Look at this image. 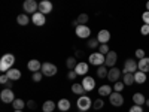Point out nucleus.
<instances>
[{"label":"nucleus","mask_w":149,"mask_h":112,"mask_svg":"<svg viewBox=\"0 0 149 112\" xmlns=\"http://www.w3.org/2000/svg\"><path fill=\"white\" fill-rule=\"evenodd\" d=\"M14 63H15L14 54H5L2 58H0V70H2L3 73H6L9 69H12Z\"/></svg>","instance_id":"1"},{"label":"nucleus","mask_w":149,"mask_h":112,"mask_svg":"<svg viewBox=\"0 0 149 112\" xmlns=\"http://www.w3.org/2000/svg\"><path fill=\"white\" fill-rule=\"evenodd\" d=\"M78 109L79 111H82V112H86L88 109H91L93 108V102H91V99L88 97V96H79V99H78Z\"/></svg>","instance_id":"2"},{"label":"nucleus","mask_w":149,"mask_h":112,"mask_svg":"<svg viewBox=\"0 0 149 112\" xmlns=\"http://www.w3.org/2000/svg\"><path fill=\"white\" fill-rule=\"evenodd\" d=\"M139 70V63L136 61L134 58H128L125 60L124 63V69H122V73H136Z\"/></svg>","instance_id":"3"},{"label":"nucleus","mask_w":149,"mask_h":112,"mask_svg":"<svg viewBox=\"0 0 149 112\" xmlns=\"http://www.w3.org/2000/svg\"><path fill=\"white\" fill-rule=\"evenodd\" d=\"M22 9L26 10V14H36L39 10V3L36 0H24Z\"/></svg>","instance_id":"4"},{"label":"nucleus","mask_w":149,"mask_h":112,"mask_svg":"<svg viewBox=\"0 0 149 112\" xmlns=\"http://www.w3.org/2000/svg\"><path fill=\"white\" fill-rule=\"evenodd\" d=\"M104 60H106V55L102 54V52H93L88 57L90 64H93V66H102V64H104Z\"/></svg>","instance_id":"5"},{"label":"nucleus","mask_w":149,"mask_h":112,"mask_svg":"<svg viewBox=\"0 0 149 112\" xmlns=\"http://www.w3.org/2000/svg\"><path fill=\"white\" fill-rule=\"evenodd\" d=\"M109 102H110L112 106L119 108V106L124 105V96H122L121 93H118V91H113V93L109 96Z\"/></svg>","instance_id":"6"},{"label":"nucleus","mask_w":149,"mask_h":112,"mask_svg":"<svg viewBox=\"0 0 149 112\" xmlns=\"http://www.w3.org/2000/svg\"><path fill=\"white\" fill-rule=\"evenodd\" d=\"M40 72L45 75V76H54V75H57L58 69H57V66L52 64V63H43Z\"/></svg>","instance_id":"7"},{"label":"nucleus","mask_w":149,"mask_h":112,"mask_svg":"<svg viewBox=\"0 0 149 112\" xmlns=\"http://www.w3.org/2000/svg\"><path fill=\"white\" fill-rule=\"evenodd\" d=\"M0 100H2L3 103H12V102L15 100L14 91H12L10 88H5L2 93H0Z\"/></svg>","instance_id":"8"},{"label":"nucleus","mask_w":149,"mask_h":112,"mask_svg":"<svg viewBox=\"0 0 149 112\" xmlns=\"http://www.w3.org/2000/svg\"><path fill=\"white\" fill-rule=\"evenodd\" d=\"M116 61H118V54H116L115 51H109V52L106 54L104 66H106V67H115Z\"/></svg>","instance_id":"9"},{"label":"nucleus","mask_w":149,"mask_h":112,"mask_svg":"<svg viewBox=\"0 0 149 112\" xmlns=\"http://www.w3.org/2000/svg\"><path fill=\"white\" fill-rule=\"evenodd\" d=\"M74 33H76V36L81 37V39H86V37H90L91 30H90L88 26H82V24H79V26L76 27V30H74Z\"/></svg>","instance_id":"10"},{"label":"nucleus","mask_w":149,"mask_h":112,"mask_svg":"<svg viewBox=\"0 0 149 112\" xmlns=\"http://www.w3.org/2000/svg\"><path fill=\"white\" fill-rule=\"evenodd\" d=\"M121 75H122V72H121L118 67H110V69H109V73H107V79H109L110 82L115 84L116 81H119Z\"/></svg>","instance_id":"11"},{"label":"nucleus","mask_w":149,"mask_h":112,"mask_svg":"<svg viewBox=\"0 0 149 112\" xmlns=\"http://www.w3.org/2000/svg\"><path fill=\"white\" fill-rule=\"evenodd\" d=\"M31 21H33V24L34 26H45V22H46V18H45V14H42V12H39L37 10L36 14H33V17H31Z\"/></svg>","instance_id":"12"},{"label":"nucleus","mask_w":149,"mask_h":112,"mask_svg":"<svg viewBox=\"0 0 149 112\" xmlns=\"http://www.w3.org/2000/svg\"><path fill=\"white\" fill-rule=\"evenodd\" d=\"M81 84L84 85V88H85L86 93H88V91H93V90L95 88V81H94L91 76H85V78L82 79Z\"/></svg>","instance_id":"13"},{"label":"nucleus","mask_w":149,"mask_h":112,"mask_svg":"<svg viewBox=\"0 0 149 112\" xmlns=\"http://www.w3.org/2000/svg\"><path fill=\"white\" fill-rule=\"evenodd\" d=\"M52 10V3L49 2V0H42V2L39 3V12H42V14H49V12Z\"/></svg>","instance_id":"14"},{"label":"nucleus","mask_w":149,"mask_h":112,"mask_svg":"<svg viewBox=\"0 0 149 112\" xmlns=\"http://www.w3.org/2000/svg\"><path fill=\"white\" fill-rule=\"evenodd\" d=\"M27 69H29L31 73L39 72V70L42 69V63H40L39 60H30L29 63H27Z\"/></svg>","instance_id":"15"},{"label":"nucleus","mask_w":149,"mask_h":112,"mask_svg":"<svg viewBox=\"0 0 149 112\" xmlns=\"http://www.w3.org/2000/svg\"><path fill=\"white\" fill-rule=\"evenodd\" d=\"M97 39L100 43H107L110 41V32L109 30H100L97 34Z\"/></svg>","instance_id":"16"},{"label":"nucleus","mask_w":149,"mask_h":112,"mask_svg":"<svg viewBox=\"0 0 149 112\" xmlns=\"http://www.w3.org/2000/svg\"><path fill=\"white\" fill-rule=\"evenodd\" d=\"M6 75H8V78L10 79V81H18V79H21V70L19 69H9L8 72H6Z\"/></svg>","instance_id":"17"},{"label":"nucleus","mask_w":149,"mask_h":112,"mask_svg":"<svg viewBox=\"0 0 149 112\" xmlns=\"http://www.w3.org/2000/svg\"><path fill=\"white\" fill-rule=\"evenodd\" d=\"M74 72H76L78 75H86L88 73V63H84V61H81V63L76 64V67H74Z\"/></svg>","instance_id":"18"},{"label":"nucleus","mask_w":149,"mask_h":112,"mask_svg":"<svg viewBox=\"0 0 149 112\" xmlns=\"http://www.w3.org/2000/svg\"><path fill=\"white\" fill-rule=\"evenodd\" d=\"M72 93H73V94H76V96H84L86 91H85V88H84V85H82V84L74 82V84L72 85Z\"/></svg>","instance_id":"19"},{"label":"nucleus","mask_w":149,"mask_h":112,"mask_svg":"<svg viewBox=\"0 0 149 112\" xmlns=\"http://www.w3.org/2000/svg\"><path fill=\"white\" fill-rule=\"evenodd\" d=\"M139 70L148 73L149 72V57H143L139 60Z\"/></svg>","instance_id":"20"},{"label":"nucleus","mask_w":149,"mask_h":112,"mask_svg":"<svg viewBox=\"0 0 149 112\" xmlns=\"http://www.w3.org/2000/svg\"><path fill=\"white\" fill-rule=\"evenodd\" d=\"M146 79H148V76H146V73H145V72L137 70V72L134 73V81H136V84H145Z\"/></svg>","instance_id":"21"},{"label":"nucleus","mask_w":149,"mask_h":112,"mask_svg":"<svg viewBox=\"0 0 149 112\" xmlns=\"http://www.w3.org/2000/svg\"><path fill=\"white\" fill-rule=\"evenodd\" d=\"M112 91H113V87H110V85H102L100 88H98V94H100L102 97L110 96Z\"/></svg>","instance_id":"22"},{"label":"nucleus","mask_w":149,"mask_h":112,"mask_svg":"<svg viewBox=\"0 0 149 112\" xmlns=\"http://www.w3.org/2000/svg\"><path fill=\"white\" fill-rule=\"evenodd\" d=\"M55 108H57V103L52 102V100H46L42 105V111L43 112H52V111H55Z\"/></svg>","instance_id":"23"},{"label":"nucleus","mask_w":149,"mask_h":112,"mask_svg":"<svg viewBox=\"0 0 149 112\" xmlns=\"http://www.w3.org/2000/svg\"><path fill=\"white\" fill-rule=\"evenodd\" d=\"M133 102H134V105H145L146 103V99H145V96L142 94V93H134L133 94Z\"/></svg>","instance_id":"24"},{"label":"nucleus","mask_w":149,"mask_h":112,"mask_svg":"<svg viewBox=\"0 0 149 112\" xmlns=\"http://www.w3.org/2000/svg\"><path fill=\"white\" fill-rule=\"evenodd\" d=\"M57 108L60 111H63V112L69 111L70 109V100H67V99H61V100H58V103H57Z\"/></svg>","instance_id":"25"},{"label":"nucleus","mask_w":149,"mask_h":112,"mask_svg":"<svg viewBox=\"0 0 149 112\" xmlns=\"http://www.w3.org/2000/svg\"><path fill=\"white\" fill-rule=\"evenodd\" d=\"M10 105L14 106V109H15V111H22V109H24V106H27V103L24 102L22 99H15V100L12 102Z\"/></svg>","instance_id":"26"},{"label":"nucleus","mask_w":149,"mask_h":112,"mask_svg":"<svg viewBox=\"0 0 149 112\" xmlns=\"http://www.w3.org/2000/svg\"><path fill=\"white\" fill-rule=\"evenodd\" d=\"M122 82L125 84V85H133L136 81H134V73H124V76H122Z\"/></svg>","instance_id":"27"},{"label":"nucleus","mask_w":149,"mask_h":112,"mask_svg":"<svg viewBox=\"0 0 149 112\" xmlns=\"http://www.w3.org/2000/svg\"><path fill=\"white\" fill-rule=\"evenodd\" d=\"M30 21H31V20H30L26 14H19V15L17 17V22L19 24V26H27Z\"/></svg>","instance_id":"28"},{"label":"nucleus","mask_w":149,"mask_h":112,"mask_svg":"<svg viewBox=\"0 0 149 112\" xmlns=\"http://www.w3.org/2000/svg\"><path fill=\"white\" fill-rule=\"evenodd\" d=\"M107 73H109V70L104 67V64H102V66H98V69H97V76L98 78H107Z\"/></svg>","instance_id":"29"},{"label":"nucleus","mask_w":149,"mask_h":112,"mask_svg":"<svg viewBox=\"0 0 149 112\" xmlns=\"http://www.w3.org/2000/svg\"><path fill=\"white\" fill-rule=\"evenodd\" d=\"M76 64H78V61H76V58H74V57H69V58L66 60V66H67L69 70L74 69V67H76Z\"/></svg>","instance_id":"30"},{"label":"nucleus","mask_w":149,"mask_h":112,"mask_svg":"<svg viewBox=\"0 0 149 112\" xmlns=\"http://www.w3.org/2000/svg\"><path fill=\"white\" fill-rule=\"evenodd\" d=\"M43 76H45V75H43L40 70H39V72H34V73L31 75V81H33V82H40Z\"/></svg>","instance_id":"31"},{"label":"nucleus","mask_w":149,"mask_h":112,"mask_svg":"<svg viewBox=\"0 0 149 112\" xmlns=\"http://www.w3.org/2000/svg\"><path fill=\"white\" fill-rule=\"evenodd\" d=\"M79 24H82V26H86V22L90 21V17L86 15V14H81L79 17H78V20H76Z\"/></svg>","instance_id":"32"},{"label":"nucleus","mask_w":149,"mask_h":112,"mask_svg":"<svg viewBox=\"0 0 149 112\" xmlns=\"http://www.w3.org/2000/svg\"><path fill=\"white\" fill-rule=\"evenodd\" d=\"M103 105H104V102L102 100V99H97V100H94V102H93V109L100 111V109L103 108Z\"/></svg>","instance_id":"33"},{"label":"nucleus","mask_w":149,"mask_h":112,"mask_svg":"<svg viewBox=\"0 0 149 112\" xmlns=\"http://www.w3.org/2000/svg\"><path fill=\"white\" fill-rule=\"evenodd\" d=\"M124 87H125V84H124L122 81H116V82L113 84V91H118V93H121V91L124 90Z\"/></svg>","instance_id":"34"},{"label":"nucleus","mask_w":149,"mask_h":112,"mask_svg":"<svg viewBox=\"0 0 149 112\" xmlns=\"http://www.w3.org/2000/svg\"><path fill=\"white\" fill-rule=\"evenodd\" d=\"M86 46L91 48V49H94V48H97V46H100V42H98L97 37H95V39H90L88 43H86Z\"/></svg>","instance_id":"35"},{"label":"nucleus","mask_w":149,"mask_h":112,"mask_svg":"<svg viewBox=\"0 0 149 112\" xmlns=\"http://www.w3.org/2000/svg\"><path fill=\"white\" fill-rule=\"evenodd\" d=\"M110 51V49H109V45L107 43H100V46H98V52H102V54H107Z\"/></svg>","instance_id":"36"},{"label":"nucleus","mask_w":149,"mask_h":112,"mask_svg":"<svg viewBox=\"0 0 149 112\" xmlns=\"http://www.w3.org/2000/svg\"><path fill=\"white\" fill-rule=\"evenodd\" d=\"M140 33L143 36H148L149 34V24H143V26L140 27Z\"/></svg>","instance_id":"37"},{"label":"nucleus","mask_w":149,"mask_h":112,"mask_svg":"<svg viewBox=\"0 0 149 112\" xmlns=\"http://www.w3.org/2000/svg\"><path fill=\"white\" fill-rule=\"evenodd\" d=\"M128 112H143V108H142L140 105H133Z\"/></svg>","instance_id":"38"},{"label":"nucleus","mask_w":149,"mask_h":112,"mask_svg":"<svg viewBox=\"0 0 149 112\" xmlns=\"http://www.w3.org/2000/svg\"><path fill=\"white\" fill-rule=\"evenodd\" d=\"M142 21L143 24H149V10H145L142 14Z\"/></svg>","instance_id":"39"},{"label":"nucleus","mask_w":149,"mask_h":112,"mask_svg":"<svg viewBox=\"0 0 149 112\" xmlns=\"http://www.w3.org/2000/svg\"><path fill=\"white\" fill-rule=\"evenodd\" d=\"M76 76H79V75H78L76 72H74V69L69 70V73H67V78H69V79H72V81H73V79H76Z\"/></svg>","instance_id":"40"},{"label":"nucleus","mask_w":149,"mask_h":112,"mask_svg":"<svg viewBox=\"0 0 149 112\" xmlns=\"http://www.w3.org/2000/svg\"><path fill=\"white\" fill-rule=\"evenodd\" d=\"M136 57H137L139 60L145 57V49H136Z\"/></svg>","instance_id":"41"},{"label":"nucleus","mask_w":149,"mask_h":112,"mask_svg":"<svg viewBox=\"0 0 149 112\" xmlns=\"http://www.w3.org/2000/svg\"><path fill=\"white\" fill-rule=\"evenodd\" d=\"M9 81H10V79L8 78V75H6V73H3L2 76H0V84H3V85H5V84L9 82Z\"/></svg>","instance_id":"42"},{"label":"nucleus","mask_w":149,"mask_h":112,"mask_svg":"<svg viewBox=\"0 0 149 112\" xmlns=\"http://www.w3.org/2000/svg\"><path fill=\"white\" fill-rule=\"evenodd\" d=\"M27 106H29L30 109H36V102H34V100H29V102H27Z\"/></svg>","instance_id":"43"},{"label":"nucleus","mask_w":149,"mask_h":112,"mask_svg":"<svg viewBox=\"0 0 149 112\" xmlns=\"http://www.w3.org/2000/svg\"><path fill=\"white\" fill-rule=\"evenodd\" d=\"M5 85H6V88H10V87H12V81H9V82H6Z\"/></svg>","instance_id":"44"},{"label":"nucleus","mask_w":149,"mask_h":112,"mask_svg":"<svg viewBox=\"0 0 149 112\" xmlns=\"http://www.w3.org/2000/svg\"><path fill=\"white\" fill-rule=\"evenodd\" d=\"M146 10H149V0L146 2Z\"/></svg>","instance_id":"45"},{"label":"nucleus","mask_w":149,"mask_h":112,"mask_svg":"<svg viewBox=\"0 0 149 112\" xmlns=\"http://www.w3.org/2000/svg\"><path fill=\"white\" fill-rule=\"evenodd\" d=\"M145 105H148V106H149V99H146V103H145Z\"/></svg>","instance_id":"46"},{"label":"nucleus","mask_w":149,"mask_h":112,"mask_svg":"<svg viewBox=\"0 0 149 112\" xmlns=\"http://www.w3.org/2000/svg\"><path fill=\"white\" fill-rule=\"evenodd\" d=\"M15 112H22V111H15Z\"/></svg>","instance_id":"47"}]
</instances>
